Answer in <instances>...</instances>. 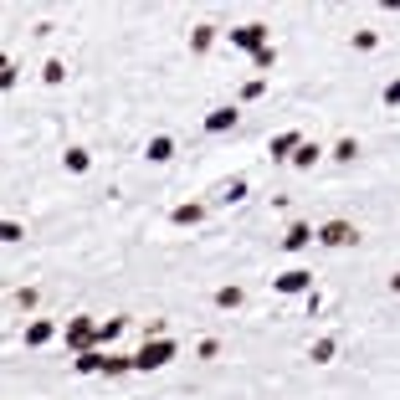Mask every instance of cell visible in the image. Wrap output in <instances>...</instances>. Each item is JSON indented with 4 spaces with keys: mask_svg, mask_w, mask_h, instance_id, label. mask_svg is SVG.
Wrapping results in <instances>:
<instances>
[{
    "mask_svg": "<svg viewBox=\"0 0 400 400\" xmlns=\"http://www.w3.org/2000/svg\"><path fill=\"white\" fill-rule=\"evenodd\" d=\"M149 160H154V165L174 160V139H170V133H154V139H149Z\"/></svg>",
    "mask_w": 400,
    "mask_h": 400,
    "instance_id": "cell-10",
    "label": "cell"
},
{
    "mask_svg": "<svg viewBox=\"0 0 400 400\" xmlns=\"http://www.w3.org/2000/svg\"><path fill=\"white\" fill-rule=\"evenodd\" d=\"M318 241H323V247H349V241H360V231H354L349 221H323Z\"/></svg>",
    "mask_w": 400,
    "mask_h": 400,
    "instance_id": "cell-5",
    "label": "cell"
},
{
    "mask_svg": "<svg viewBox=\"0 0 400 400\" xmlns=\"http://www.w3.org/2000/svg\"><path fill=\"white\" fill-rule=\"evenodd\" d=\"M308 241H313V226H308V221H293V226L282 231V252H303Z\"/></svg>",
    "mask_w": 400,
    "mask_h": 400,
    "instance_id": "cell-6",
    "label": "cell"
},
{
    "mask_svg": "<svg viewBox=\"0 0 400 400\" xmlns=\"http://www.w3.org/2000/svg\"><path fill=\"white\" fill-rule=\"evenodd\" d=\"M380 103H385V108H400V77H395V82H385V93H380Z\"/></svg>",
    "mask_w": 400,
    "mask_h": 400,
    "instance_id": "cell-25",
    "label": "cell"
},
{
    "mask_svg": "<svg viewBox=\"0 0 400 400\" xmlns=\"http://www.w3.org/2000/svg\"><path fill=\"white\" fill-rule=\"evenodd\" d=\"M211 41H216V26H195L190 31V52H211Z\"/></svg>",
    "mask_w": 400,
    "mask_h": 400,
    "instance_id": "cell-19",
    "label": "cell"
},
{
    "mask_svg": "<svg viewBox=\"0 0 400 400\" xmlns=\"http://www.w3.org/2000/svg\"><path fill=\"white\" fill-rule=\"evenodd\" d=\"M170 360H174V339H149L139 354H133V370L149 374V370H165Z\"/></svg>",
    "mask_w": 400,
    "mask_h": 400,
    "instance_id": "cell-1",
    "label": "cell"
},
{
    "mask_svg": "<svg viewBox=\"0 0 400 400\" xmlns=\"http://www.w3.org/2000/svg\"><path fill=\"white\" fill-rule=\"evenodd\" d=\"M333 354H339V339H318L313 349H308V360H313V365H328Z\"/></svg>",
    "mask_w": 400,
    "mask_h": 400,
    "instance_id": "cell-15",
    "label": "cell"
},
{
    "mask_svg": "<svg viewBox=\"0 0 400 400\" xmlns=\"http://www.w3.org/2000/svg\"><path fill=\"white\" fill-rule=\"evenodd\" d=\"M354 47H360V52H374V47H380V36H374V31H354Z\"/></svg>",
    "mask_w": 400,
    "mask_h": 400,
    "instance_id": "cell-24",
    "label": "cell"
},
{
    "mask_svg": "<svg viewBox=\"0 0 400 400\" xmlns=\"http://www.w3.org/2000/svg\"><path fill=\"white\" fill-rule=\"evenodd\" d=\"M252 62H257V67H262V72H267V67H272V62H277V52H272V47H262V52H257Z\"/></svg>",
    "mask_w": 400,
    "mask_h": 400,
    "instance_id": "cell-27",
    "label": "cell"
},
{
    "mask_svg": "<svg viewBox=\"0 0 400 400\" xmlns=\"http://www.w3.org/2000/svg\"><path fill=\"white\" fill-rule=\"evenodd\" d=\"M354 154H360V144H354V139H349V133H344V139H339V144H333V160H339V165H349V160H354Z\"/></svg>",
    "mask_w": 400,
    "mask_h": 400,
    "instance_id": "cell-21",
    "label": "cell"
},
{
    "mask_svg": "<svg viewBox=\"0 0 400 400\" xmlns=\"http://www.w3.org/2000/svg\"><path fill=\"white\" fill-rule=\"evenodd\" d=\"M390 293H400V272H395V277H390Z\"/></svg>",
    "mask_w": 400,
    "mask_h": 400,
    "instance_id": "cell-28",
    "label": "cell"
},
{
    "mask_svg": "<svg viewBox=\"0 0 400 400\" xmlns=\"http://www.w3.org/2000/svg\"><path fill=\"white\" fill-rule=\"evenodd\" d=\"M241 298H247L241 287H216V308H241Z\"/></svg>",
    "mask_w": 400,
    "mask_h": 400,
    "instance_id": "cell-20",
    "label": "cell"
},
{
    "mask_svg": "<svg viewBox=\"0 0 400 400\" xmlns=\"http://www.w3.org/2000/svg\"><path fill=\"white\" fill-rule=\"evenodd\" d=\"M298 144H303V133H277L272 139V160H293Z\"/></svg>",
    "mask_w": 400,
    "mask_h": 400,
    "instance_id": "cell-11",
    "label": "cell"
},
{
    "mask_svg": "<svg viewBox=\"0 0 400 400\" xmlns=\"http://www.w3.org/2000/svg\"><path fill=\"white\" fill-rule=\"evenodd\" d=\"M236 108H211V113H206V133H231L236 128Z\"/></svg>",
    "mask_w": 400,
    "mask_h": 400,
    "instance_id": "cell-7",
    "label": "cell"
},
{
    "mask_svg": "<svg viewBox=\"0 0 400 400\" xmlns=\"http://www.w3.org/2000/svg\"><path fill=\"white\" fill-rule=\"evenodd\" d=\"M123 323H128V318H108V323H98V339H93V349H98V344H113L118 333H123Z\"/></svg>",
    "mask_w": 400,
    "mask_h": 400,
    "instance_id": "cell-16",
    "label": "cell"
},
{
    "mask_svg": "<svg viewBox=\"0 0 400 400\" xmlns=\"http://www.w3.org/2000/svg\"><path fill=\"white\" fill-rule=\"evenodd\" d=\"M293 165H298V170H313V165H318V144H308V139H303L298 154H293Z\"/></svg>",
    "mask_w": 400,
    "mask_h": 400,
    "instance_id": "cell-18",
    "label": "cell"
},
{
    "mask_svg": "<svg viewBox=\"0 0 400 400\" xmlns=\"http://www.w3.org/2000/svg\"><path fill=\"white\" fill-rule=\"evenodd\" d=\"M52 333H57V328H52L47 318H36V323H26V344L41 349V344H52Z\"/></svg>",
    "mask_w": 400,
    "mask_h": 400,
    "instance_id": "cell-12",
    "label": "cell"
},
{
    "mask_svg": "<svg viewBox=\"0 0 400 400\" xmlns=\"http://www.w3.org/2000/svg\"><path fill=\"white\" fill-rule=\"evenodd\" d=\"M262 93H267V82H262V77H247V82H241V103H257Z\"/></svg>",
    "mask_w": 400,
    "mask_h": 400,
    "instance_id": "cell-22",
    "label": "cell"
},
{
    "mask_svg": "<svg viewBox=\"0 0 400 400\" xmlns=\"http://www.w3.org/2000/svg\"><path fill=\"white\" fill-rule=\"evenodd\" d=\"M272 287L277 293H313V272H308V267H293V272H277Z\"/></svg>",
    "mask_w": 400,
    "mask_h": 400,
    "instance_id": "cell-4",
    "label": "cell"
},
{
    "mask_svg": "<svg viewBox=\"0 0 400 400\" xmlns=\"http://www.w3.org/2000/svg\"><path fill=\"white\" fill-rule=\"evenodd\" d=\"M133 370V354H108V360H103V374H108V380H113V374H128Z\"/></svg>",
    "mask_w": 400,
    "mask_h": 400,
    "instance_id": "cell-14",
    "label": "cell"
},
{
    "mask_svg": "<svg viewBox=\"0 0 400 400\" xmlns=\"http://www.w3.org/2000/svg\"><path fill=\"white\" fill-rule=\"evenodd\" d=\"M62 165L72 170V174H82L87 165H93V154H87V149H67V154H62Z\"/></svg>",
    "mask_w": 400,
    "mask_h": 400,
    "instance_id": "cell-17",
    "label": "cell"
},
{
    "mask_svg": "<svg viewBox=\"0 0 400 400\" xmlns=\"http://www.w3.org/2000/svg\"><path fill=\"white\" fill-rule=\"evenodd\" d=\"M170 221L174 226H200V221H206V206H200V200H185V206L170 211Z\"/></svg>",
    "mask_w": 400,
    "mask_h": 400,
    "instance_id": "cell-8",
    "label": "cell"
},
{
    "mask_svg": "<svg viewBox=\"0 0 400 400\" xmlns=\"http://www.w3.org/2000/svg\"><path fill=\"white\" fill-rule=\"evenodd\" d=\"M36 303H41L36 287H21V293H16V308H36Z\"/></svg>",
    "mask_w": 400,
    "mask_h": 400,
    "instance_id": "cell-26",
    "label": "cell"
},
{
    "mask_svg": "<svg viewBox=\"0 0 400 400\" xmlns=\"http://www.w3.org/2000/svg\"><path fill=\"white\" fill-rule=\"evenodd\" d=\"M231 47H241V52H252V57H257V52L267 47V26H262V21H247V26H236V31H231Z\"/></svg>",
    "mask_w": 400,
    "mask_h": 400,
    "instance_id": "cell-3",
    "label": "cell"
},
{
    "mask_svg": "<svg viewBox=\"0 0 400 400\" xmlns=\"http://www.w3.org/2000/svg\"><path fill=\"white\" fill-rule=\"evenodd\" d=\"M62 77H67V67H62V62H57V57H52V62H47V67H41V82H52V87H57V82H62Z\"/></svg>",
    "mask_w": 400,
    "mask_h": 400,
    "instance_id": "cell-23",
    "label": "cell"
},
{
    "mask_svg": "<svg viewBox=\"0 0 400 400\" xmlns=\"http://www.w3.org/2000/svg\"><path fill=\"white\" fill-rule=\"evenodd\" d=\"M103 360H108V354H98V349H82L77 360H72V370H77V374H103Z\"/></svg>",
    "mask_w": 400,
    "mask_h": 400,
    "instance_id": "cell-9",
    "label": "cell"
},
{
    "mask_svg": "<svg viewBox=\"0 0 400 400\" xmlns=\"http://www.w3.org/2000/svg\"><path fill=\"white\" fill-rule=\"evenodd\" d=\"M241 195H247V180H241V174H236V180H221V185H216V200H226V206H231V200H241Z\"/></svg>",
    "mask_w": 400,
    "mask_h": 400,
    "instance_id": "cell-13",
    "label": "cell"
},
{
    "mask_svg": "<svg viewBox=\"0 0 400 400\" xmlns=\"http://www.w3.org/2000/svg\"><path fill=\"white\" fill-rule=\"evenodd\" d=\"M62 339H67V349H72V354H82V349H93V339H98V323H93V318H72Z\"/></svg>",
    "mask_w": 400,
    "mask_h": 400,
    "instance_id": "cell-2",
    "label": "cell"
}]
</instances>
